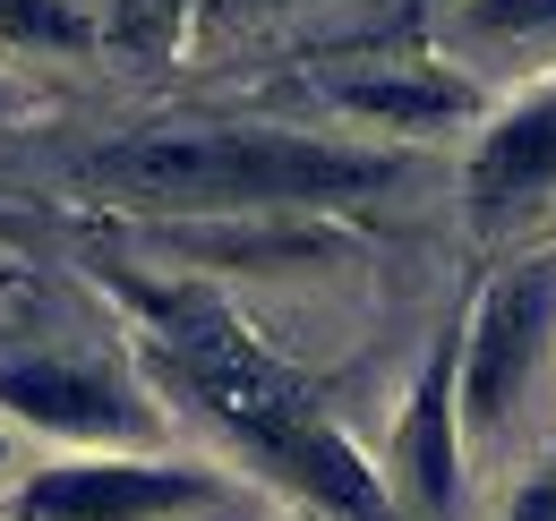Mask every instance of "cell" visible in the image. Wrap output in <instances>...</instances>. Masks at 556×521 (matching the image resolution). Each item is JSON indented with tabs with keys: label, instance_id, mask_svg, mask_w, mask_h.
Instances as JSON below:
<instances>
[{
	"label": "cell",
	"instance_id": "obj_1",
	"mask_svg": "<svg viewBox=\"0 0 556 521\" xmlns=\"http://www.w3.org/2000/svg\"><path fill=\"white\" fill-rule=\"evenodd\" d=\"M112 291L138 317V342L154 359V377L172 393H189L266 479H282L291 496H308L326 521H394L386 470H368V454L326 419L317 385L291 377L214 291H198V282H138V274H121Z\"/></svg>",
	"mask_w": 556,
	"mask_h": 521
},
{
	"label": "cell",
	"instance_id": "obj_2",
	"mask_svg": "<svg viewBox=\"0 0 556 521\" xmlns=\"http://www.w3.org/2000/svg\"><path fill=\"white\" fill-rule=\"evenodd\" d=\"M94 189L146 214H317L403 180V154L300 129H138L86 163Z\"/></svg>",
	"mask_w": 556,
	"mask_h": 521
},
{
	"label": "cell",
	"instance_id": "obj_3",
	"mask_svg": "<svg viewBox=\"0 0 556 521\" xmlns=\"http://www.w3.org/2000/svg\"><path fill=\"white\" fill-rule=\"evenodd\" d=\"M548 342H556V249L540 257H514L488 274L480 308L454 342V377H463V436H496L531 377L548 368Z\"/></svg>",
	"mask_w": 556,
	"mask_h": 521
},
{
	"label": "cell",
	"instance_id": "obj_4",
	"mask_svg": "<svg viewBox=\"0 0 556 521\" xmlns=\"http://www.w3.org/2000/svg\"><path fill=\"white\" fill-rule=\"evenodd\" d=\"M214 496H223V479L198 461L70 454L9 496V521H180V513H206Z\"/></svg>",
	"mask_w": 556,
	"mask_h": 521
},
{
	"label": "cell",
	"instance_id": "obj_5",
	"mask_svg": "<svg viewBox=\"0 0 556 521\" xmlns=\"http://www.w3.org/2000/svg\"><path fill=\"white\" fill-rule=\"evenodd\" d=\"M0 410L26 419V428L77 436L86 454H146V436H154V410L121 377L86 368V359H17V368H0Z\"/></svg>",
	"mask_w": 556,
	"mask_h": 521
},
{
	"label": "cell",
	"instance_id": "obj_6",
	"mask_svg": "<svg viewBox=\"0 0 556 521\" xmlns=\"http://www.w3.org/2000/svg\"><path fill=\"white\" fill-rule=\"evenodd\" d=\"M556 189V86H531L522 103H505L480 129L471 163H463V196L480 223H514Z\"/></svg>",
	"mask_w": 556,
	"mask_h": 521
},
{
	"label": "cell",
	"instance_id": "obj_7",
	"mask_svg": "<svg viewBox=\"0 0 556 521\" xmlns=\"http://www.w3.org/2000/svg\"><path fill=\"white\" fill-rule=\"evenodd\" d=\"M394 496H412L428 521H445L463 505V377H454V342L419 368L412 410L394 428V470H386Z\"/></svg>",
	"mask_w": 556,
	"mask_h": 521
},
{
	"label": "cell",
	"instance_id": "obj_8",
	"mask_svg": "<svg viewBox=\"0 0 556 521\" xmlns=\"http://www.w3.org/2000/svg\"><path fill=\"white\" fill-rule=\"evenodd\" d=\"M343 112L368 129H437V120H463L471 112V86L463 77H437V68H394V77H351Z\"/></svg>",
	"mask_w": 556,
	"mask_h": 521
},
{
	"label": "cell",
	"instance_id": "obj_9",
	"mask_svg": "<svg viewBox=\"0 0 556 521\" xmlns=\"http://www.w3.org/2000/svg\"><path fill=\"white\" fill-rule=\"evenodd\" d=\"M454 35L505 52H556V0H454Z\"/></svg>",
	"mask_w": 556,
	"mask_h": 521
},
{
	"label": "cell",
	"instance_id": "obj_10",
	"mask_svg": "<svg viewBox=\"0 0 556 521\" xmlns=\"http://www.w3.org/2000/svg\"><path fill=\"white\" fill-rule=\"evenodd\" d=\"M249 9H275V0H121V35L129 43H189V35L249 17Z\"/></svg>",
	"mask_w": 556,
	"mask_h": 521
},
{
	"label": "cell",
	"instance_id": "obj_11",
	"mask_svg": "<svg viewBox=\"0 0 556 521\" xmlns=\"http://www.w3.org/2000/svg\"><path fill=\"white\" fill-rule=\"evenodd\" d=\"M0 43H26V52H77L94 43V17L77 0H0Z\"/></svg>",
	"mask_w": 556,
	"mask_h": 521
},
{
	"label": "cell",
	"instance_id": "obj_12",
	"mask_svg": "<svg viewBox=\"0 0 556 521\" xmlns=\"http://www.w3.org/2000/svg\"><path fill=\"white\" fill-rule=\"evenodd\" d=\"M505 521H556V470L522 479V487H514V505H505Z\"/></svg>",
	"mask_w": 556,
	"mask_h": 521
},
{
	"label": "cell",
	"instance_id": "obj_13",
	"mask_svg": "<svg viewBox=\"0 0 556 521\" xmlns=\"http://www.w3.org/2000/svg\"><path fill=\"white\" fill-rule=\"evenodd\" d=\"M0 470H9V436H0Z\"/></svg>",
	"mask_w": 556,
	"mask_h": 521
},
{
	"label": "cell",
	"instance_id": "obj_14",
	"mask_svg": "<svg viewBox=\"0 0 556 521\" xmlns=\"http://www.w3.org/2000/svg\"><path fill=\"white\" fill-rule=\"evenodd\" d=\"M0 112H9V94H0Z\"/></svg>",
	"mask_w": 556,
	"mask_h": 521
},
{
	"label": "cell",
	"instance_id": "obj_15",
	"mask_svg": "<svg viewBox=\"0 0 556 521\" xmlns=\"http://www.w3.org/2000/svg\"><path fill=\"white\" fill-rule=\"evenodd\" d=\"M445 9H454V0H445Z\"/></svg>",
	"mask_w": 556,
	"mask_h": 521
}]
</instances>
